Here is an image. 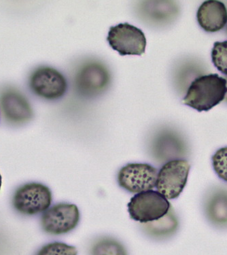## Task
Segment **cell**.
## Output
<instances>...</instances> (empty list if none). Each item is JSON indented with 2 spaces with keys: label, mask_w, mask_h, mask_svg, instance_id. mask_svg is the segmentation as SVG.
<instances>
[{
  "label": "cell",
  "mask_w": 227,
  "mask_h": 255,
  "mask_svg": "<svg viewBox=\"0 0 227 255\" xmlns=\"http://www.w3.org/2000/svg\"><path fill=\"white\" fill-rule=\"evenodd\" d=\"M225 79L227 80V76L226 78H225ZM225 101L227 102V94H226V96H225Z\"/></svg>",
  "instance_id": "19"
},
{
  "label": "cell",
  "mask_w": 227,
  "mask_h": 255,
  "mask_svg": "<svg viewBox=\"0 0 227 255\" xmlns=\"http://www.w3.org/2000/svg\"><path fill=\"white\" fill-rule=\"evenodd\" d=\"M170 1H148L141 2V17L152 25H163L169 21L174 14Z\"/></svg>",
  "instance_id": "12"
},
{
  "label": "cell",
  "mask_w": 227,
  "mask_h": 255,
  "mask_svg": "<svg viewBox=\"0 0 227 255\" xmlns=\"http://www.w3.org/2000/svg\"><path fill=\"white\" fill-rule=\"evenodd\" d=\"M206 213L210 222L220 228L227 227V191L220 190L208 197Z\"/></svg>",
  "instance_id": "13"
},
{
  "label": "cell",
  "mask_w": 227,
  "mask_h": 255,
  "mask_svg": "<svg viewBox=\"0 0 227 255\" xmlns=\"http://www.w3.org/2000/svg\"><path fill=\"white\" fill-rule=\"evenodd\" d=\"M91 255H128L125 247L113 238L103 237L97 240L91 251Z\"/></svg>",
  "instance_id": "15"
},
{
  "label": "cell",
  "mask_w": 227,
  "mask_h": 255,
  "mask_svg": "<svg viewBox=\"0 0 227 255\" xmlns=\"http://www.w3.org/2000/svg\"><path fill=\"white\" fill-rule=\"evenodd\" d=\"M0 109L5 122L14 126L27 124L33 117L27 98L13 87H7L0 93Z\"/></svg>",
  "instance_id": "10"
},
{
  "label": "cell",
  "mask_w": 227,
  "mask_h": 255,
  "mask_svg": "<svg viewBox=\"0 0 227 255\" xmlns=\"http://www.w3.org/2000/svg\"><path fill=\"white\" fill-rule=\"evenodd\" d=\"M111 82L109 69L103 63L89 61L82 65L74 78L78 94L87 98H96L105 92Z\"/></svg>",
  "instance_id": "3"
},
{
  "label": "cell",
  "mask_w": 227,
  "mask_h": 255,
  "mask_svg": "<svg viewBox=\"0 0 227 255\" xmlns=\"http://www.w3.org/2000/svg\"><path fill=\"white\" fill-rule=\"evenodd\" d=\"M1 174H0V189H1Z\"/></svg>",
  "instance_id": "20"
},
{
  "label": "cell",
  "mask_w": 227,
  "mask_h": 255,
  "mask_svg": "<svg viewBox=\"0 0 227 255\" xmlns=\"http://www.w3.org/2000/svg\"><path fill=\"white\" fill-rule=\"evenodd\" d=\"M78 251L73 246L60 242L48 243L41 248L36 255H77Z\"/></svg>",
  "instance_id": "17"
},
{
  "label": "cell",
  "mask_w": 227,
  "mask_h": 255,
  "mask_svg": "<svg viewBox=\"0 0 227 255\" xmlns=\"http://www.w3.org/2000/svg\"><path fill=\"white\" fill-rule=\"evenodd\" d=\"M227 80L218 74L199 76L191 83L182 102L200 112H208L225 100Z\"/></svg>",
  "instance_id": "1"
},
{
  "label": "cell",
  "mask_w": 227,
  "mask_h": 255,
  "mask_svg": "<svg viewBox=\"0 0 227 255\" xmlns=\"http://www.w3.org/2000/svg\"><path fill=\"white\" fill-rule=\"evenodd\" d=\"M157 174V168L148 163H128L119 170L117 180L122 189L137 194L153 189Z\"/></svg>",
  "instance_id": "9"
},
{
  "label": "cell",
  "mask_w": 227,
  "mask_h": 255,
  "mask_svg": "<svg viewBox=\"0 0 227 255\" xmlns=\"http://www.w3.org/2000/svg\"><path fill=\"white\" fill-rule=\"evenodd\" d=\"M80 219L81 214L77 206L69 203H59L44 212L40 224L46 234L60 236L75 230Z\"/></svg>",
  "instance_id": "7"
},
{
  "label": "cell",
  "mask_w": 227,
  "mask_h": 255,
  "mask_svg": "<svg viewBox=\"0 0 227 255\" xmlns=\"http://www.w3.org/2000/svg\"><path fill=\"white\" fill-rule=\"evenodd\" d=\"M172 208L166 197L153 189L137 193L128 204L130 217L143 224L159 220Z\"/></svg>",
  "instance_id": "2"
},
{
  "label": "cell",
  "mask_w": 227,
  "mask_h": 255,
  "mask_svg": "<svg viewBox=\"0 0 227 255\" xmlns=\"http://www.w3.org/2000/svg\"><path fill=\"white\" fill-rule=\"evenodd\" d=\"M226 31H227V26Z\"/></svg>",
  "instance_id": "21"
},
{
  "label": "cell",
  "mask_w": 227,
  "mask_h": 255,
  "mask_svg": "<svg viewBox=\"0 0 227 255\" xmlns=\"http://www.w3.org/2000/svg\"><path fill=\"white\" fill-rule=\"evenodd\" d=\"M212 166L221 179L227 182V147L218 150L212 156Z\"/></svg>",
  "instance_id": "18"
},
{
  "label": "cell",
  "mask_w": 227,
  "mask_h": 255,
  "mask_svg": "<svg viewBox=\"0 0 227 255\" xmlns=\"http://www.w3.org/2000/svg\"><path fill=\"white\" fill-rule=\"evenodd\" d=\"M200 27L206 32L222 30L227 24V8L225 3L217 0L205 1L197 13Z\"/></svg>",
  "instance_id": "11"
},
{
  "label": "cell",
  "mask_w": 227,
  "mask_h": 255,
  "mask_svg": "<svg viewBox=\"0 0 227 255\" xmlns=\"http://www.w3.org/2000/svg\"><path fill=\"white\" fill-rule=\"evenodd\" d=\"M52 201V192L47 186L39 182H29L16 190L12 197V206L20 215L33 216L48 210Z\"/></svg>",
  "instance_id": "4"
},
{
  "label": "cell",
  "mask_w": 227,
  "mask_h": 255,
  "mask_svg": "<svg viewBox=\"0 0 227 255\" xmlns=\"http://www.w3.org/2000/svg\"><path fill=\"white\" fill-rule=\"evenodd\" d=\"M191 169L189 161L174 159L165 163L158 172L156 188L167 200L178 198L187 185Z\"/></svg>",
  "instance_id": "6"
},
{
  "label": "cell",
  "mask_w": 227,
  "mask_h": 255,
  "mask_svg": "<svg viewBox=\"0 0 227 255\" xmlns=\"http://www.w3.org/2000/svg\"><path fill=\"white\" fill-rule=\"evenodd\" d=\"M29 86L35 96L49 101L63 98L68 90L66 77L48 66L38 67L33 71L29 76Z\"/></svg>",
  "instance_id": "5"
},
{
  "label": "cell",
  "mask_w": 227,
  "mask_h": 255,
  "mask_svg": "<svg viewBox=\"0 0 227 255\" xmlns=\"http://www.w3.org/2000/svg\"><path fill=\"white\" fill-rule=\"evenodd\" d=\"M211 55L212 63L216 68L227 76V41L216 42Z\"/></svg>",
  "instance_id": "16"
},
{
  "label": "cell",
  "mask_w": 227,
  "mask_h": 255,
  "mask_svg": "<svg viewBox=\"0 0 227 255\" xmlns=\"http://www.w3.org/2000/svg\"><path fill=\"white\" fill-rule=\"evenodd\" d=\"M178 228V219L172 208L166 215L159 220L145 223L142 225L143 230L149 236L158 240L171 237L176 233Z\"/></svg>",
  "instance_id": "14"
},
{
  "label": "cell",
  "mask_w": 227,
  "mask_h": 255,
  "mask_svg": "<svg viewBox=\"0 0 227 255\" xmlns=\"http://www.w3.org/2000/svg\"><path fill=\"white\" fill-rule=\"evenodd\" d=\"M107 41L121 56L143 55L146 51V35L141 29L128 23L110 28Z\"/></svg>",
  "instance_id": "8"
}]
</instances>
